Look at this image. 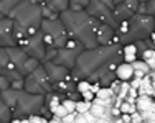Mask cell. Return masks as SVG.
<instances>
[{
    "mask_svg": "<svg viewBox=\"0 0 155 123\" xmlns=\"http://www.w3.org/2000/svg\"><path fill=\"white\" fill-rule=\"evenodd\" d=\"M119 63H122L120 45H107L83 49L76 59L74 67L69 71V75L74 81L86 79L89 82H97L102 74L114 71Z\"/></svg>",
    "mask_w": 155,
    "mask_h": 123,
    "instance_id": "obj_1",
    "label": "cell"
},
{
    "mask_svg": "<svg viewBox=\"0 0 155 123\" xmlns=\"http://www.w3.org/2000/svg\"><path fill=\"white\" fill-rule=\"evenodd\" d=\"M60 21L64 26L69 39L78 41L84 49H91L97 46L96 41V30L97 21L91 18L84 10H64L60 13Z\"/></svg>",
    "mask_w": 155,
    "mask_h": 123,
    "instance_id": "obj_2",
    "label": "cell"
},
{
    "mask_svg": "<svg viewBox=\"0 0 155 123\" xmlns=\"http://www.w3.org/2000/svg\"><path fill=\"white\" fill-rule=\"evenodd\" d=\"M8 18L13 21V38L15 43H20L27 38L40 33L41 26V13L40 5L33 0H23L18 7L10 12Z\"/></svg>",
    "mask_w": 155,
    "mask_h": 123,
    "instance_id": "obj_3",
    "label": "cell"
},
{
    "mask_svg": "<svg viewBox=\"0 0 155 123\" xmlns=\"http://www.w3.org/2000/svg\"><path fill=\"white\" fill-rule=\"evenodd\" d=\"M0 99L12 110L13 118H28L31 115H38L40 108L45 103V95H35L25 90L7 89L0 92Z\"/></svg>",
    "mask_w": 155,
    "mask_h": 123,
    "instance_id": "obj_4",
    "label": "cell"
},
{
    "mask_svg": "<svg viewBox=\"0 0 155 123\" xmlns=\"http://www.w3.org/2000/svg\"><path fill=\"white\" fill-rule=\"evenodd\" d=\"M153 26H155L153 17H145L135 13L132 18L127 20L125 33L119 36V43L120 45H129V43H135V41H140V39H147L153 31Z\"/></svg>",
    "mask_w": 155,
    "mask_h": 123,
    "instance_id": "obj_5",
    "label": "cell"
},
{
    "mask_svg": "<svg viewBox=\"0 0 155 123\" xmlns=\"http://www.w3.org/2000/svg\"><path fill=\"white\" fill-rule=\"evenodd\" d=\"M40 31H41V39L45 48H54V49L63 48L66 45V41L69 39L60 18H56V20H41Z\"/></svg>",
    "mask_w": 155,
    "mask_h": 123,
    "instance_id": "obj_6",
    "label": "cell"
},
{
    "mask_svg": "<svg viewBox=\"0 0 155 123\" xmlns=\"http://www.w3.org/2000/svg\"><path fill=\"white\" fill-rule=\"evenodd\" d=\"M23 90L28 94H35V95H46V94L53 92L51 82L41 64L23 77Z\"/></svg>",
    "mask_w": 155,
    "mask_h": 123,
    "instance_id": "obj_7",
    "label": "cell"
},
{
    "mask_svg": "<svg viewBox=\"0 0 155 123\" xmlns=\"http://www.w3.org/2000/svg\"><path fill=\"white\" fill-rule=\"evenodd\" d=\"M83 49L84 48L78 41H74V39H68L63 48L56 49V54H54V57H53L51 63L58 64V66H63L68 71H71L73 67H74V64H76L78 56H79V53L83 51Z\"/></svg>",
    "mask_w": 155,
    "mask_h": 123,
    "instance_id": "obj_8",
    "label": "cell"
},
{
    "mask_svg": "<svg viewBox=\"0 0 155 123\" xmlns=\"http://www.w3.org/2000/svg\"><path fill=\"white\" fill-rule=\"evenodd\" d=\"M5 49H7V54H8L12 64L15 66V69L18 71V74L21 77H25L27 74H30L31 71H35L40 66V61L30 57L21 48H18V46H12V48H5Z\"/></svg>",
    "mask_w": 155,
    "mask_h": 123,
    "instance_id": "obj_9",
    "label": "cell"
},
{
    "mask_svg": "<svg viewBox=\"0 0 155 123\" xmlns=\"http://www.w3.org/2000/svg\"><path fill=\"white\" fill-rule=\"evenodd\" d=\"M84 12H86L91 18H94L97 23L109 25L114 30H117V21H116V18H114L112 8L106 7L104 3H101L99 0H89V3L86 5Z\"/></svg>",
    "mask_w": 155,
    "mask_h": 123,
    "instance_id": "obj_10",
    "label": "cell"
},
{
    "mask_svg": "<svg viewBox=\"0 0 155 123\" xmlns=\"http://www.w3.org/2000/svg\"><path fill=\"white\" fill-rule=\"evenodd\" d=\"M17 46L21 48L28 56L33 57V59L40 61V63L43 61V56H45V45H43V39H41V31H40L38 35L31 36V38H27V39H23V41L17 43Z\"/></svg>",
    "mask_w": 155,
    "mask_h": 123,
    "instance_id": "obj_11",
    "label": "cell"
},
{
    "mask_svg": "<svg viewBox=\"0 0 155 123\" xmlns=\"http://www.w3.org/2000/svg\"><path fill=\"white\" fill-rule=\"evenodd\" d=\"M137 7H139V0H124V2L114 5L112 13L116 21L120 23V21H127L129 18H132L137 13Z\"/></svg>",
    "mask_w": 155,
    "mask_h": 123,
    "instance_id": "obj_12",
    "label": "cell"
},
{
    "mask_svg": "<svg viewBox=\"0 0 155 123\" xmlns=\"http://www.w3.org/2000/svg\"><path fill=\"white\" fill-rule=\"evenodd\" d=\"M96 41H97V46L120 45L119 35L116 33V30L109 25H101V23L97 25V30H96Z\"/></svg>",
    "mask_w": 155,
    "mask_h": 123,
    "instance_id": "obj_13",
    "label": "cell"
},
{
    "mask_svg": "<svg viewBox=\"0 0 155 123\" xmlns=\"http://www.w3.org/2000/svg\"><path fill=\"white\" fill-rule=\"evenodd\" d=\"M17 46L13 38V21L12 18H0V48H12Z\"/></svg>",
    "mask_w": 155,
    "mask_h": 123,
    "instance_id": "obj_14",
    "label": "cell"
},
{
    "mask_svg": "<svg viewBox=\"0 0 155 123\" xmlns=\"http://www.w3.org/2000/svg\"><path fill=\"white\" fill-rule=\"evenodd\" d=\"M0 75L7 77L10 82L23 79L20 74H18V71L15 69V66L12 64V61H10V57H8V54H7L5 48H0Z\"/></svg>",
    "mask_w": 155,
    "mask_h": 123,
    "instance_id": "obj_15",
    "label": "cell"
},
{
    "mask_svg": "<svg viewBox=\"0 0 155 123\" xmlns=\"http://www.w3.org/2000/svg\"><path fill=\"white\" fill-rule=\"evenodd\" d=\"M41 66H43V69H45L48 79H50V82H51V87L69 75V71L66 69V67L58 66V64L51 63V61H48V63H41Z\"/></svg>",
    "mask_w": 155,
    "mask_h": 123,
    "instance_id": "obj_16",
    "label": "cell"
},
{
    "mask_svg": "<svg viewBox=\"0 0 155 123\" xmlns=\"http://www.w3.org/2000/svg\"><path fill=\"white\" fill-rule=\"evenodd\" d=\"M114 74H116V79L120 82H129L132 77H134V69H132V64L127 63H119L114 69Z\"/></svg>",
    "mask_w": 155,
    "mask_h": 123,
    "instance_id": "obj_17",
    "label": "cell"
},
{
    "mask_svg": "<svg viewBox=\"0 0 155 123\" xmlns=\"http://www.w3.org/2000/svg\"><path fill=\"white\" fill-rule=\"evenodd\" d=\"M38 5H45L48 8H51L53 12H56L58 15L63 13L64 10H68V0H33Z\"/></svg>",
    "mask_w": 155,
    "mask_h": 123,
    "instance_id": "obj_18",
    "label": "cell"
},
{
    "mask_svg": "<svg viewBox=\"0 0 155 123\" xmlns=\"http://www.w3.org/2000/svg\"><path fill=\"white\" fill-rule=\"evenodd\" d=\"M74 89H76V81L71 75H68L66 79H63V81H60L58 84L53 85V92L63 94V95H66L68 92H73Z\"/></svg>",
    "mask_w": 155,
    "mask_h": 123,
    "instance_id": "obj_19",
    "label": "cell"
},
{
    "mask_svg": "<svg viewBox=\"0 0 155 123\" xmlns=\"http://www.w3.org/2000/svg\"><path fill=\"white\" fill-rule=\"evenodd\" d=\"M120 54H122V63L132 64L137 57V49H135L134 43H129V45H120Z\"/></svg>",
    "mask_w": 155,
    "mask_h": 123,
    "instance_id": "obj_20",
    "label": "cell"
},
{
    "mask_svg": "<svg viewBox=\"0 0 155 123\" xmlns=\"http://www.w3.org/2000/svg\"><path fill=\"white\" fill-rule=\"evenodd\" d=\"M132 69H134V77H137V79H142L145 75H149L150 72H153V71H150V67L142 59H135L132 63Z\"/></svg>",
    "mask_w": 155,
    "mask_h": 123,
    "instance_id": "obj_21",
    "label": "cell"
},
{
    "mask_svg": "<svg viewBox=\"0 0 155 123\" xmlns=\"http://www.w3.org/2000/svg\"><path fill=\"white\" fill-rule=\"evenodd\" d=\"M23 0H0V12L3 13V17H8L15 7H18Z\"/></svg>",
    "mask_w": 155,
    "mask_h": 123,
    "instance_id": "obj_22",
    "label": "cell"
},
{
    "mask_svg": "<svg viewBox=\"0 0 155 123\" xmlns=\"http://www.w3.org/2000/svg\"><path fill=\"white\" fill-rule=\"evenodd\" d=\"M137 13H139V15H145V17H153V13H155V0L139 3Z\"/></svg>",
    "mask_w": 155,
    "mask_h": 123,
    "instance_id": "obj_23",
    "label": "cell"
},
{
    "mask_svg": "<svg viewBox=\"0 0 155 123\" xmlns=\"http://www.w3.org/2000/svg\"><path fill=\"white\" fill-rule=\"evenodd\" d=\"M139 59H142L147 66L150 67V71H155V49H147L139 56Z\"/></svg>",
    "mask_w": 155,
    "mask_h": 123,
    "instance_id": "obj_24",
    "label": "cell"
},
{
    "mask_svg": "<svg viewBox=\"0 0 155 123\" xmlns=\"http://www.w3.org/2000/svg\"><path fill=\"white\" fill-rule=\"evenodd\" d=\"M135 49H137V57L142 54L143 51H147V49H155V43L152 41V39H140V41H135Z\"/></svg>",
    "mask_w": 155,
    "mask_h": 123,
    "instance_id": "obj_25",
    "label": "cell"
},
{
    "mask_svg": "<svg viewBox=\"0 0 155 123\" xmlns=\"http://www.w3.org/2000/svg\"><path fill=\"white\" fill-rule=\"evenodd\" d=\"M12 110L3 103V100L0 99V123H10L12 121Z\"/></svg>",
    "mask_w": 155,
    "mask_h": 123,
    "instance_id": "obj_26",
    "label": "cell"
},
{
    "mask_svg": "<svg viewBox=\"0 0 155 123\" xmlns=\"http://www.w3.org/2000/svg\"><path fill=\"white\" fill-rule=\"evenodd\" d=\"M112 81H116V74H114V71H109V72H106V74H102L97 82H99L101 87H109V85L112 84Z\"/></svg>",
    "mask_w": 155,
    "mask_h": 123,
    "instance_id": "obj_27",
    "label": "cell"
},
{
    "mask_svg": "<svg viewBox=\"0 0 155 123\" xmlns=\"http://www.w3.org/2000/svg\"><path fill=\"white\" fill-rule=\"evenodd\" d=\"M40 13H41V20H56V18H60L56 12H53L45 5H40Z\"/></svg>",
    "mask_w": 155,
    "mask_h": 123,
    "instance_id": "obj_28",
    "label": "cell"
},
{
    "mask_svg": "<svg viewBox=\"0 0 155 123\" xmlns=\"http://www.w3.org/2000/svg\"><path fill=\"white\" fill-rule=\"evenodd\" d=\"M89 0H68V10H84Z\"/></svg>",
    "mask_w": 155,
    "mask_h": 123,
    "instance_id": "obj_29",
    "label": "cell"
},
{
    "mask_svg": "<svg viewBox=\"0 0 155 123\" xmlns=\"http://www.w3.org/2000/svg\"><path fill=\"white\" fill-rule=\"evenodd\" d=\"M94 97H96V99H102V100H109L110 97H116V95L112 94V90H110L109 87H101L97 92H96Z\"/></svg>",
    "mask_w": 155,
    "mask_h": 123,
    "instance_id": "obj_30",
    "label": "cell"
},
{
    "mask_svg": "<svg viewBox=\"0 0 155 123\" xmlns=\"http://www.w3.org/2000/svg\"><path fill=\"white\" fill-rule=\"evenodd\" d=\"M119 112L120 113L130 115V113H134V112H137V108H135L134 103H129V102H125V100H122V103L119 105Z\"/></svg>",
    "mask_w": 155,
    "mask_h": 123,
    "instance_id": "obj_31",
    "label": "cell"
},
{
    "mask_svg": "<svg viewBox=\"0 0 155 123\" xmlns=\"http://www.w3.org/2000/svg\"><path fill=\"white\" fill-rule=\"evenodd\" d=\"M91 105H93L91 102H84V100H79V102H76V113L84 115L86 112H89Z\"/></svg>",
    "mask_w": 155,
    "mask_h": 123,
    "instance_id": "obj_32",
    "label": "cell"
},
{
    "mask_svg": "<svg viewBox=\"0 0 155 123\" xmlns=\"http://www.w3.org/2000/svg\"><path fill=\"white\" fill-rule=\"evenodd\" d=\"M61 105L64 107V110L68 112V113H76V102H73V100H69V99H63L61 100Z\"/></svg>",
    "mask_w": 155,
    "mask_h": 123,
    "instance_id": "obj_33",
    "label": "cell"
},
{
    "mask_svg": "<svg viewBox=\"0 0 155 123\" xmlns=\"http://www.w3.org/2000/svg\"><path fill=\"white\" fill-rule=\"evenodd\" d=\"M89 85H91V82L89 81H86V79H81V81H76V92H79V94H83V92H86V90H89Z\"/></svg>",
    "mask_w": 155,
    "mask_h": 123,
    "instance_id": "obj_34",
    "label": "cell"
},
{
    "mask_svg": "<svg viewBox=\"0 0 155 123\" xmlns=\"http://www.w3.org/2000/svg\"><path fill=\"white\" fill-rule=\"evenodd\" d=\"M28 123H48V118L40 117V115H31L28 117Z\"/></svg>",
    "mask_w": 155,
    "mask_h": 123,
    "instance_id": "obj_35",
    "label": "cell"
},
{
    "mask_svg": "<svg viewBox=\"0 0 155 123\" xmlns=\"http://www.w3.org/2000/svg\"><path fill=\"white\" fill-rule=\"evenodd\" d=\"M64 97H66V99H69V100H73V102H79V100H81V94L76 92V90H73V92H68Z\"/></svg>",
    "mask_w": 155,
    "mask_h": 123,
    "instance_id": "obj_36",
    "label": "cell"
},
{
    "mask_svg": "<svg viewBox=\"0 0 155 123\" xmlns=\"http://www.w3.org/2000/svg\"><path fill=\"white\" fill-rule=\"evenodd\" d=\"M81 100H84V102H93V100H94V94L91 92V90H86V92L81 94Z\"/></svg>",
    "mask_w": 155,
    "mask_h": 123,
    "instance_id": "obj_37",
    "label": "cell"
},
{
    "mask_svg": "<svg viewBox=\"0 0 155 123\" xmlns=\"http://www.w3.org/2000/svg\"><path fill=\"white\" fill-rule=\"evenodd\" d=\"M89 110H91V113H93L94 117H101V115L104 113V108H102V107H99V105H91Z\"/></svg>",
    "mask_w": 155,
    "mask_h": 123,
    "instance_id": "obj_38",
    "label": "cell"
},
{
    "mask_svg": "<svg viewBox=\"0 0 155 123\" xmlns=\"http://www.w3.org/2000/svg\"><path fill=\"white\" fill-rule=\"evenodd\" d=\"M7 89H10V81L7 77H3V75H0V92Z\"/></svg>",
    "mask_w": 155,
    "mask_h": 123,
    "instance_id": "obj_39",
    "label": "cell"
},
{
    "mask_svg": "<svg viewBox=\"0 0 155 123\" xmlns=\"http://www.w3.org/2000/svg\"><path fill=\"white\" fill-rule=\"evenodd\" d=\"M99 89H101V85H99V82H91V85H89V90L94 94V95H96V92H97Z\"/></svg>",
    "mask_w": 155,
    "mask_h": 123,
    "instance_id": "obj_40",
    "label": "cell"
},
{
    "mask_svg": "<svg viewBox=\"0 0 155 123\" xmlns=\"http://www.w3.org/2000/svg\"><path fill=\"white\" fill-rule=\"evenodd\" d=\"M120 121H122V123H132V121H130V115L120 113Z\"/></svg>",
    "mask_w": 155,
    "mask_h": 123,
    "instance_id": "obj_41",
    "label": "cell"
},
{
    "mask_svg": "<svg viewBox=\"0 0 155 123\" xmlns=\"http://www.w3.org/2000/svg\"><path fill=\"white\" fill-rule=\"evenodd\" d=\"M101 3H104L106 7H109V8H112L114 7V0H99Z\"/></svg>",
    "mask_w": 155,
    "mask_h": 123,
    "instance_id": "obj_42",
    "label": "cell"
},
{
    "mask_svg": "<svg viewBox=\"0 0 155 123\" xmlns=\"http://www.w3.org/2000/svg\"><path fill=\"white\" fill-rule=\"evenodd\" d=\"M10 123H28V118H12Z\"/></svg>",
    "mask_w": 155,
    "mask_h": 123,
    "instance_id": "obj_43",
    "label": "cell"
},
{
    "mask_svg": "<svg viewBox=\"0 0 155 123\" xmlns=\"http://www.w3.org/2000/svg\"><path fill=\"white\" fill-rule=\"evenodd\" d=\"M112 115H114V117H120V112H119V108H116V107H114V108H112Z\"/></svg>",
    "mask_w": 155,
    "mask_h": 123,
    "instance_id": "obj_44",
    "label": "cell"
},
{
    "mask_svg": "<svg viewBox=\"0 0 155 123\" xmlns=\"http://www.w3.org/2000/svg\"><path fill=\"white\" fill-rule=\"evenodd\" d=\"M48 123H63V120H56V118H50Z\"/></svg>",
    "mask_w": 155,
    "mask_h": 123,
    "instance_id": "obj_45",
    "label": "cell"
},
{
    "mask_svg": "<svg viewBox=\"0 0 155 123\" xmlns=\"http://www.w3.org/2000/svg\"><path fill=\"white\" fill-rule=\"evenodd\" d=\"M120 2H124V0H114V5H117V3H120Z\"/></svg>",
    "mask_w": 155,
    "mask_h": 123,
    "instance_id": "obj_46",
    "label": "cell"
},
{
    "mask_svg": "<svg viewBox=\"0 0 155 123\" xmlns=\"http://www.w3.org/2000/svg\"><path fill=\"white\" fill-rule=\"evenodd\" d=\"M143 2H150V0H139V3H143Z\"/></svg>",
    "mask_w": 155,
    "mask_h": 123,
    "instance_id": "obj_47",
    "label": "cell"
},
{
    "mask_svg": "<svg viewBox=\"0 0 155 123\" xmlns=\"http://www.w3.org/2000/svg\"><path fill=\"white\" fill-rule=\"evenodd\" d=\"M0 18H3V13L2 12H0Z\"/></svg>",
    "mask_w": 155,
    "mask_h": 123,
    "instance_id": "obj_48",
    "label": "cell"
}]
</instances>
